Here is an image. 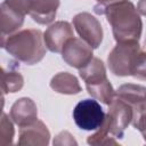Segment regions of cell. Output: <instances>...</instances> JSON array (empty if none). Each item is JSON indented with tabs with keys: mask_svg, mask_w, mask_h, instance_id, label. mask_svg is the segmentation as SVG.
<instances>
[{
	"mask_svg": "<svg viewBox=\"0 0 146 146\" xmlns=\"http://www.w3.org/2000/svg\"><path fill=\"white\" fill-rule=\"evenodd\" d=\"M110 110L105 115L103 124L98 130L89 136L88 144L90 145H117L115 138H122L124 130L132 122L133 112L131 106L116 97L108 105Z\"/></svg>",
	"mask_w": 146,
	"mask_h": 146,
	"instance_id": "obj_1",
	"label": "cell"
},
{
	"mask_svg": "<svg viewBox=\"0 0 146 146\" xmlns=\"http://www.w3.org/2000/svg\"><path fill=\"white\" fill-rule=\"evenodd\" d=\"M104 14L112 26L116 42L139 41L143 23L132 2L124 0L112 3L105 8Z\"/></svg>",
	"mask_w": 146,
	"mask_h": 146,
	"instance_id": "obj_2",
	"label": "cell"
},
{
	"mask_svg": "<svg viewBox=\"0 0 146 146\" xmlns=\"http://www.w3.org/2000/svg\"><path fill=\"white\" fill-rule=\"evenodd\" d=\"M44 40L40 30L27 29L1 36V47L13 57L27 65L39 63L46 55Z\"/></svg>",
	"mask_w": 146,
	"mask_h": 146,
	"instance_id": "obj_3",
	"label": "cell"
},
{
	"mask_svg": "<svg viewBox=\"0 0 146 146\" xmlns=\"http://www.w3.org/2000/svg\"><path fill=\"white\" fill-rule=\"evenodd\" d=\"M79 73L86 82L89 95L106 105H110L113 102L115 91L106 76V70L100 59L92 57L86 66L79 70Z\"/></svg>",
	"mask_w": 146,
	"mask_h": 146,
	"instance_id": "obj_4",
	"label": "cell"
},
{
	"mask_svg": "<svg viewBox=\"0 0 146 146\" xmlns=\"http://www.w3.org/2000/svg\"><path fill=\"white\" fill-rule=\"evenodd\" d=\"M140 52L141 49L137 41L117 42L107 58L111 72L119 76L132 75Z\"/></svg>",
	"mask_w": 146,
	"mask_h": 146,
	"instance_id": "obj_5",
	"label": "cell"
},
{
	"mask_svg": "<svg viewBox=\"0 0 146 146\" xmlns=\"http://www.w3.org/2000/svg\"><path fill=\"white\" fill-rule=\"evenodd\" d=\"M105 115L100 104L94 99H83L79 102L73 110L74 122L83 130L98 129L103 124Z\"/></svg>",
	"mask_w": 146,
	"mask_h": 146,
	"instance_id": "obj_6",
	"label": "cell"
},
{
	"mask_svg": "<svg viewBox=\"0 0 146 146\" xmlns=\"http://www.w3.org/2000/svg\"><path fill=\"white\" fill-rule=\"evenodd\" d=\"M26 14H29L27 0H5L1 3V36L13 34L19 29Z\"/></svg>",
	"mask_w": 146,
	"mask_h": 146,
	"instance_id": "obj_7",
	"label": "cell"
},
{
	"mask_svg": "<svg viewBox=\"0 0 146 146\" xmlns=\"http://www.w3.org/2000/svg\"><path fill=\"white\" fill-rule=\"evenodd\" d=\"M73 25L83 41L91 48H98L103 40V29L96 17L89 13H80L74 16Z\"/></svg>",
	"mask_w": 146,
	"mask_h": 146,
	"instance_id": "obj_8",
	"label": "cell"
},
{
	"mask_svg": "<svg viewBox=\"0 0 146 146\" xmlns=\"http://www.w3.org/2000/svg\"><path fill=\"white\" fill-rule=\"evenodd\" d=\"M92 48L82 39H68L62 50L63 59L72 67L78 70L86 66L92 59Z\"/></svg>",
	"mask_w": 146,
	"mask_h": 146,
	"instance_id": "obj_9",
	"label": "cell"
},
{
	"mask_svg": "<svg viewBox=\"0 0 146 146\" xmlns=\"http://www.w3.org/2000/svg\"><path fill=\"white\" fill-rule=\"evenodd\" d=\"M115 96L128 103L133 112L132 117V124L138 120V117L146 112L145 106V97H146V88L138 84H123L121 86L117 91L115 92Z\"/></svg>",
	"mask_w": 146,
	"mask_h": 146,
	"instance_id": "obj_10",
	"label": "cell"
},
{
	"mask_svg": "<svg viewBox=\"0 0 146 146\" xmlns=\"http://www.w3.org/2000/svg\"><path fill=\"white\" fill-rule=\"evenodd\" d=\"M73 29L68 22L59 21L50 25L43 34L46 47L52 52H62L65 42L73 38Z\"/></svg>",
	"mask_w": 146,
	"mask_h": 146,
	"instance_id": "obj_11",
	"label": "cell"
},
{
	"mask_svg": "<svg viewBox=\"0 0 146 146\" xmlns=\"http://www.w3.org/2000/svg\"><path fill=\"white\" fill-rule=\"evenodd\" d=\"M50 133L43 122L36 120L35 122L22 127L19 131L18 145H33V146H44L49 144Z\"/></svg>",
	"mask_w": 146,
	"mask_h": 146,
	"instance_id": "obj_12",
	"label": "cell"
},
{
	"mask_svg": "<svg viewBox=\"0 0 146 146\" xmlns=\"http://www.w3.org/2000/svg\"><path fill=\"white\" fill-rule=\"evenodd\" d=\"M29 15L39 24H49L54 21L59 0H27Z\"/></svg>",
	"mask_w": 146,
	"mask_h": 146,
	"instance_id": "obj_13",
	"label": "cell"
},
{
	"mask_svg": "<svg viewBox=\"0 0 146 146\" xmlns=\"http://www.w3.org/2000/svg\"><path fill=\"white\" fill-rule=\"evenodd\" d=\"M10 117L21 128L35 122L38 110L34 102L26 97L17 99L10 108Z\"/></svg>",
	"mask_w": 146,
	"mask_h": 146,
	"instance_id": "obj_14",
	"label": "cell"
},
{
	"mask_svg": "<svg viewBox=\"0 0 146 146\" xmlns=\"http://www.w3.org/2000/svg\"><path fill=\"white\" fill-rule=\"evenodd\" d=\"M50 87L55 91L65 95H74L81 91L78 79L73 74H70L67 72L56 74L50 81Z\"/></svg>",
	"mask_w": 146,
	"mask_h": 146,
	"instance_id": "obj_15",
	"label": "cell"
},
{
	"mask_svg": "<svg viewBox=\"0 0 146 146\" xmlns=\"http://www.w3.org/2000/svg\"><path fill=\"white\" fill-rule=\"evenodd\" d=\"M24 83V79L21 73L15 71L6 72L2 67V74H1V89L3 94L7 92H16L18 91Z\"/></svg>",
	"mask_w": 146,
	"mask_h": 146,
	"instance_id": "obj_16",
	"label": "cell"
},
{
	"mask_svg": "<svg viewBox=\"0 0 146 146\" xmlns=\"http://www.w3.org/2000/svg\"><path fill=\"white\" fill-rule=\"evenodd\" d=\"M14 138V127L11 121L8 119L7 114L2 112L1 124H0V146H8L13 144Z\"/></svg>",
	"mask_w": 146,
	"mask_h": 146,
	"instance_id": "obj_17",
	"label": "cell"
},
{
	"mask_svg": "<svg viewBox=\"0 0 146 146\" xmlns=\"http://www.w3.org/2000/svg\"><path fill=\"white\" fill-rule=\"evenodd\" d=\"M66 144H68V145H72V144L76 145V141L73 139V137L71 136L70 132L63 131V132H60L56 137V139L54 140V145H66Z\"/></svg>",
	"mask_w": 146,
	"mask_h": 146,
	"instance_id": "obj_18",
	"label": "cell"
},
{
	"mask_svg": "<svg viewBox=\"0 0 146 146\" xmlns=\"http://www.w3.org/2000/svg\"><path fill=\"white\" fill-rule=\"evenodd\" d=\"M132 125H133L136 129H138V130L140 131V133L143 135L144 140L146 141V112L143 113V114L138 117V120H137Z\"/></svg>",
	"mask_w": 146,
	"mask_h": 146,
	"instance_id": "obj_19",
	"label": "cell"
},
{
	"mask_svg": "<svg viewBox=\"0 0 146 146\" xmlns=\"http://www.w3.org/2000/svg\"><path fill=\"white\" fill-rule=\"evenodd\" d=\"M97 1V5L94 7V10L96 14H104L105 11V8L112 3H115V2H120V1H124V0H96Z\"/></svg>",
	"mask_w": 146,
	"mask_h": 146,
	"instance_id": "obj_20",
	"label": "cell"
},
{
	"mask_svg": "<svg viewBox=\"0 0 146 146\" xmlns=\"http://www.w3.org/2000/svg\"><path fill=\"white\" fill-rule=\"evenodd\" d=\"M137 10L139 14L146 16V0H139L138 6H137Z\"/></svg>",
	"mask_w": 146,
	"mask_h": 146,
	"instance_id": "obj_21",
	"label": "cell"
},
{
	"mask_svg": "<svg viewBox=\"0 0 146 146\" xmlns=\"http://www.w3.org/2000/svg\"><path fill=\"white\" fill-rule=\"evenodd\" d=\"M145 106H146V97H145Z\"/></svg>",
	"mask_w": 146,
	"mask_h": 146,
	"instance_id": "obj_22",
	"label": "cell"
}]
</instances>
